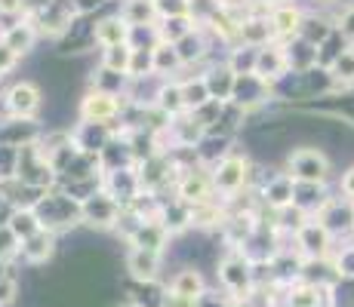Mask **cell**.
Returning <instances> with one entry per match:
<instances>
[{
  "instance_id": "1",
  "label": "cell",
  "mask_w": 354,
  "mask_h": 307,
  "mask_svg": "<svg viewBox=\"0 0 354 307\" xmlns=\"http://www.w3.org/2000/svg\"><path fill=\"white\" fill-rule=\"evenodd\" d=\"M34 212H37L40 224H44L46 230H68L74 228V224L84 221V215H80V200L77 197H71L68 190H40V197H34Z\"/></svg>"
},
{
  "instance_id": "2",
  "label": "cell",
  "mask_w": 354,
  "mask_h": 307,
  "mask_svg": "<svg viewBox=\"0 0 354 307\" xmlns=\"http://www.w3.org/2000/svg\"><path fill=\"white\" fill-rule=\"evenodd\" d=\"M16 181H22V188H31V190H46L53 181H56V169H53L50 157L44 154L40 141L19 148Z\"/></svg>"
},
{
  "instance_id": "3",
  "label": "cell",
  "mask_w": 354,
  "mask_h": 307,
  "mask_svg": "<svg viewBox=\"0 0 354 307\" xmlns=\"http://www.w3.org/2000/svg\"><path fill=\"white\" fill-rule=\"evenodd\" d=\"M287 172L299 184H324L330 179V157H326L321 148L302 145V148H296V151H290Z\"/></svg>"
},
{
  "instance_id": "4",
  "label": "cell",
  "mask_w": 354,
  "mask_h": 307,
  "mask_svg": "<svg viewBox=\"0 0 354 307\" xmlns=\"http://www.w3.org/2000/svg\"><path fill=\"white\" fill-rule=\"evenodd\" d=\"M77 16L80 12H77V6H74V0H46V3L31 16V22L37 25L40 34L59 40V37H65V34L74 28Z\"/></svg>"
},
{
  "instance_id": "5",
  "label": "cell",
  "mask_w": 354,
  "mask_h": 307,
  "mask_svg": "<svg viewBox=\"0 0 354 307\" xmlns=\"http://www.w3.org/2000/svg\"><path fill=\"white\" fill-rule=\"evenodd\" d=\"M80 215H84V224L96 230H111L118 228V221L124 218V203L114 200L108 190H93L86 200H80Z\"/></svg>"
},
{
  "instance_id": "6",
  "label": "cell",
  "mask_w": 354,
  "mask_h": 307,
  "mask_svg": "<svg viewBox=\"0 0 354 307\" xmlns=\"http://www.w3.org/2000/svg\"><path fill=\"white\" fill-rule=\"evenodd\" d=\"M250 179V160L247 154L228 151L219 163L213 166V188L225 197H237L243 190V184Z\"/></svg>"
},
{
  "instance_id": "7",
  "label": "cell",
  "mask_w": 354,
  "mask_h": 307,
  "mask_svg": "<svg viewBox=\"0 0 354 307\" xmlns=\"http://www.w3.org/2000/svg\"><path fill=\"white\" fill-rule=\"evenodd\" d=\"M77 114H80V120H86V123H111L124 114V101H120L118 92L99 90L96 86V90H90L80 99Z\"/></svg>"
},
{
  "instance_id": "8",
  "label": "cell",
  "mask_w": 354,
  "mask_h": 307,
  "mask_svg": "<svg viewBox=\"0 0 354 307\" xmlns=\"http://www.w3.org/2000/svg\"><path fill=\"white\" fill-rule=\"evenodd\" d=\"M296 246L305 255V261L315 258H330V246H333V230L326 228L321 218H305L296 228Z\"/></svg>"
},
{
  "instance_id": "9",
  "label": "cell",
  "mask_w": 354,
  "mask_h": 307,
  "mask_svg": "<svg viewBox=\"0 0 354 307\" xmlns=\"http://www.w3.org/2000/svg\"><path fill=\"white\" fill-rule=\"evenodd\" d=\"M219 283L228 292H234L237 298H247V292L253 289V261L243 252H228L219 261Z\"/></svg>"
},
{
  "instance_id": "10",
  "label": "cell",
  "mask_w": 354,
  "mask_h": 307,
  "mask_svg": "<svg viewBox=\"0 0 354 307\" xmlns=\"http://www.w3.org/2000/svg\"><path fill=\"white\" fill-rule=\"evenodd\" d=\"M6 111L10 117H19V120H34V114L40 111L44 105V95H40V86L31 83V80H19L6 90Z\"/></svg>"
},
{
  "instance_id": "11",
  "label": "cell",
  "mask_w": 354,
  "mask_h": 307,
  "mask_svg": "<svg viewBox=\"0 0 354 307\" xmlns=\"http://www.w3.org/2000/svg\"><path fill=\"white\" fill-rule=\"evenodd\" d=\"M213 172H203V169H185L182 172L179 184H176V194L179 200L192 203V206H201V203L213 200Z\"/></svg>"
},
{
  "instance_id": "12",
  "label": "cell",
  "mask_w": 354,
  "mask_h": 307,
  "mask_svg": "<svg viewBox=\"0 0 354 307\" xmlns=\"http://www.w3.org/2000/svg\"><path fill=\"white\" fill-rule=\"evenodd\" d=\"M296 194H299V181L292 179L290 172L271 175L268 184L262 188V200L268 203L271 209H277V212H283V209L296 206Z\"/></svg>"
},
{
  "instance_id": "13",
  "label": "cell",
  "mask_w": 354,
  "mask_h": 307,
  "mask_svg": "<svg viewBox=\"0 0 354 307\" xmlns=\"http://www.w3.org/2000/svg\"><path fill=\"white\" fill-rule=\"evenodd\" d=\"M129 37H133V25H129L120 12H118V16L99 19V22L93 25V40H96V46H102V50L129 43Z\"/></svg>"
},
{
  "instance_id": "14",
  "label": "cell",
  "mask_w": 354,
  "mask_h": 307,
  "mask_svg": "<svg viewBox=\"0 0 354 307\" xmlns=\"http://www.w3.org/2000/svg\"><path fill=\"white\" fill-rule=\"evenodd\" d=\"M127 274L136 279V283H154L158 279V270H160V252H151V249H133L127 252Z\"/></svg>"
},
{
  "instance_id": "15",
  "label": "cell",
  "mask_w": 354,
  "mask_h": 307,
  "mask_svg": "<svg viewBox=\"0 0 354 307\" xmlns=\"http://www.w3.org/2000/svg\"><path fill=\"white\" fill-rule=\"evenodd\" d=\"M290 71L287 65V50L277 43H268V46H259V59H256V74L262 80H268L271 86Z\"/></svg>"
},
{
  "instance_id": "16",
  "label": "cell",
  "mask_w": 354,
  "mask_h": 307,
  "mask_svg": "<svg viewBox=\"0 0 354 307\" xmlns=\"http://www.w3.org/2000/svg\"><path fill=\"white\" fill-rule=\"evenodd\" d=\"M19 252H22L25 264H31V268H40V264H46L53 255H56V234L53 230H37L34 237H28L22 246H19Z\"/></svg>"
},
{
  "instance_id": "17",
  "label": "cell",
  "mask_w": 354,
  "mask_h": 307,
  "mask_svg": "<svg viewBox=\"0 0 354 307\" xmlns=\"http://www.w3.org/2000/svg\"><path fill=\"white\" fill-rule=\"evenodd\" d=\"M169 230L163 221H136V230L129 234V246H139V249H151V252H163L169 243Z\"/></svg>"
},
{
  "instance_id": "18",
  "label": "cell",
  "mask_w": 354,
  "mask_h": 307,
  "mask_svg": "<svg viewBox=\"0 0 354 307\" xmlns=\"http://www.w3.org/2000/svg\"><path fill=\"white\" fill-rule=\"evenodd\" d=\"M277 37L274 25H271L268 16H247L241 25H237V40L247 46H268L271 40Z\"/></svg>"
},
{
  "instance_id": "19",
  "label": "cell",
  "mask_w": 354,
  "mask_h": 307,
  "mask_svg": "<svg viewBox=\"0 0 354 307\" xmlns=\"http://www.w3.org/2000/svg\"><path fill=\"white\" fill-rule=\"evenodd\" d=\"M271 25H274V31L281 40L299 37V34H302V25H305V12L292 3H277L274 10H271Z\"/></svg>"
},
{
  "instance_id": "20",
  "label": "cell",
  "mask_w": 354,
  "mask_h": 307,
  "mask_svg": "<svg viewBox=\"0 0 354 307\" xmlns=\"http://www.w3.org/2000/svg\"><path fill=\"white\" fill-rule=\"evenodd\" d=\"M37 37H40L37 25H34L31 19H22V22L10 25L0 40H3V43L10 46L12 52H19V56H28V52L34 50V43H37Z\"/></svg>"
},
{
  "instance_id": "21",
  "label": "cell",
  "mask_w": 354,
  "mask_h": 307,
  "mask_svg": "<svg viewBox=\"0 0 354 307\" xmlns=\"http://www.w3.org/2000/svg\"><path fill=\"white\" fill-rule=\"evenodd\" d=\"M194 28H197V19L192 12H185V16H163L160 25H154V37H158V43H179Z\"/></svg>"
},
{
  "instance_id": "22",
  "label": "cell",
  "mask_w": 354,
  "mask_h": 307,
  "mask_svg": "<svg viewBox=\"0 0 354 307\" xmlns=\"http://www.w3.org/2000/svg\"><path fill=\"white\" fill-rule=\"evenodd\" d=\"M120 16H124L133 28H139V25H154V22H160V6H158V0H124Z\"/></svg>"
},
{
  "instance_id": "23",
  "label": "cell",
  "mask_w": 354,
  "mask_h": 307,
  "mask_svg": "<svg viewBox=\"0 0 354 307\" xmlns=\"http://www.w3.org/2000/svg\"><path fill=\"white\" fill-rule=\"evenodd\" d=\"M169 292H176V295H185V298H194V301H203V295H207V283H203L201 270L182 268L179 274L169 279Z\"/></svg>"
},
{
  "instance_id": "24",
  "label": "cell",
  "mask_w": 354,
  "mask_h": 307,
  "mask_svg": "<svg viewBox=\"0 0 354 307\" xmlns=\"http://www.w3.org/2000/svg\"><path fill=\"white\" fill-rule=\"evenodd\" d=\"M203 77H207V86H209V92H213L216 101H231V95H234V83H237V74L228 68V61H225V65L209 68Z\"/></svg>"
},
{
  "instance_id": "25",
  "label": "cell",
  "mask_w": 354,
  "mask_h": 307,
  "mask_svg": "<svg viewBox=\"0 0 354 307\" xmlns=\"http://www.w3.org/2000/svg\"><path fill=\"white\" fill-rule=\"evenodd\" d=\"M6 228L16 234L19 243H25L28 237L37 234V230H44V224H40L34 206H16V209H12V215H10V221H6Z\"/></svg>"
},
{
  "instance_id": "26",
  "label": "cell",
  "mask_w": 354,
  "mask_h": 307,
  "mask_svg": "<svg viewBox=\"0 0 354 307\" xmlns=\"http://www.w3.org/2000/svg\"><path fill=\"white\" fill-rule=\"evenodd\" d=\"M182 86V99H185V108L188 111H201L203 105H209L213 101V92H209L207 86V77H188V80H179Z\"/></svg>"
},
{
  "instance_id": "27",
  "label": "cell",
  "mask_w": 354,
  "mask_h": 307,
  "mask_svg": "<svg viewBox=\"0 0 354 307\" xmlns=\"http://www.w3.org/2000/svg\"><path fill=\"white\" fill-rule=\"evenodd\" d=\"M158 108L163 117H182V114H188L185 108V99H182V86L176 83V80H169V83H163L158 90Z\"/></svg>"
},
{
  "instance_id": "28",
  "label": "cell",
  "mask_w": 354,
  "mask_h": 307,
  "mask_svg": "<svg viewBox=\"0 0 354 307\" xmlns=\"http://www.w3.org/2000/svg\"><path fill=\"white\" fill-rule=\"evenodd\" d=\"M324 289L321 283H302L296 289H290L287 307H321L324 304Z\"/></svg>"
},
{
  "instance_id": "29",
  "label": "cell",
  "mask_w": 354,
  "mask_h": 307,
  "mask_svg": "<svg viewBox=\"0 0 354 307\" xmlns=\"http://www.w3.org/2000/svg\"><path fill=\"white\" fill-rule=\"evenodd\" d=\"M176 50H179V59L182 65H192V61H201L207 56V40H203V31L194 28L192 34H185V37L176 43Z\"/></svg>"
},
{
  "instance_id": "30",
  "label": "cell",
  "mask_w": 354,
  "mask_h": 307,
  "mask_svg": "<svg viewBox=\"0 0 354 307\" xmlns=\"http://www.w3.org/2000/svg\"><path fill=\"white\" fill-rule=\"evenodd\" d=\"M129 61H133V46H129V43L102 50V68H108V71H114V74H124V77H129Z\"/></svg>"
},
{
  "instance_id": "31",
  "label": "cell",
  "mask_w": 354,
  "mask_h": 307,
  "mask_svg": "<svg viewBox=\"0 0 354 307\" xmlns=\"http://www.w3.org/2000/svg\"><path fill=\"white\" fill-rule=\"evenodd\" d=\"M326 74L336 80V86L354 83V46H345V50L330 61V71H326Z\"/></svg>"
},
{
  "instance_id": "32",
  "label": "cell",
  "mask_w": 354,
  "mask_h": 307,
  "mask_svg": "<svg viewBox=\"0 0 354 307\" xmlns=\"http://www.w3.org/2000/svg\"><path fill=\"white\" fill-rule=\"evenodd\" d=\"M176 68H182L176 43H154V74H173Z\"/></svg>"
},
{
  "instance_id": "33",
  "label": "cell",
  "mask_w": 354,
  "mask_h": 307,
  "mask_svg": "<svg viewBox=\"0 0 354 307\" xmlns=\"http://www.w3.org/2000/svg\"><path fill=\"white\" fill-rule=\"evenodd\" d=\"M256 59H259V46L241 43L228 59V68L234 74H256Z\"/></svg>"
},
{
  "instance_id": "34",
  "label": "cell",
  "mask_w": 354,
  "mask_h": 307,
  "mask_svg": "<svg viewBox=\"0 0 354 307\" xmlns=\"http://www.w3.org/2000/svg\"><path fill=\"white\" fill-rule=\"evenodd\" d=\"M154 74V46L151 50H139L133 46V61H129V77L142 80V77H151Z\"/></svg>"
},
{
  "instance_id": "35",
  "label": "cell",
  "mask_w": 354,
  "mask_h": 307,
  "mask_svg": "<svg viewBox=\"0 0 354 307\" xmlns=\"http://www.w3.org/2000/svg\"><path fill=\"white\" fill-rule=\"evenodd\" d=\"M299 37H305V40H311L315 46H321V43H326V40L333 37V25L324 22V19H305L302 34H299Z\"/></svg>"
},
{
  "instance_id": "36",
  "label": "cell",
  "mask_w": 354,
  "mask_h": 307,
  "mask_svg": "<svg viewBox=\"0 0 354 307\" xmlns=\"http://www.w3.org/2000/svg\"><path fill=\"white\" fill-rule=\"evenodd\" d=\"M333 268H336L339 279H354V243L342 246V249L333 255Z\"/></svg>"
},
{
  "instance_id": "37",
  "label": "cell",
  "mask_w": 354,
  "mask_h": 307,
  "mask_svg": "<svg viewBox=\"0 0 354 307\" xmlns=\"http://www.w3.org/2000/svg\"><path fill=\"white\" fill-rule=\"evenodd\" d=\"M19 295V279L16 277H0V307H10Z\"/></svg>"
},
{
  "instance_id": "38",
  "label": "cell",
  "mask_w": 354,
  "mask_h": 307,
  "mask_svg": "<svg viewBox=\"0 0 354 307\" xmlns=\"http://www.w3.org/2000/svg\"><path fill=\"white\" fill-rule=\"evenodd\" d=\"M336 31L342 34L345 40H351V43H354V3H351V6H345L342 16L336 19Z\"/></svg>"
},
{
  "instance_id": "39",
  "label": "cell",
  "mask_w": 354,
  "mask_h": 307,
  "mask_svg": "<svg viewBox=\"0 0 354 307\" xmlns=\"http://www.w3.org/2000/svg\"><path fill=\"white\" fill-rule=\"evenodd\" d=\"M16 61H19V52H12L10 46L0 40V77H3V74H10L12 68H16Z\"/></svg>"
},
{
  "instance_id": "40",
  "label": "cell",
  "mask_w": 354,
  "mask_h": 307,
  "mask_svg": "<svg viewBox=\"0 0 354 307\" xmlns=\"http://www.w3.org/2000/svg\"><path fill=\"white\" fill-rule=\"evenodd\" d=\"M201 301H194V298H185V295H176V292L167 289V295H163V304L160 307H197Z\"/></svg>"
},
{
  "instance_id": "41",
  "label": "cell",
  "mask_w": 354,
  "mask_h": 307,
  "mask_svg": "<svg viewBox=\"0 0 354 307\" xmlns=\"http://www.w3.org/2000/svg\"><path fill=\"white\" fill-rule=\"evenodd\" d=\"M25 0H0V12L3 16H19V12H25Z\"/></svg>"
},
{
  "instance_id": "42",
  "label": "cell",
  "mask_w": 354,
  "mask_h": 307,
  "mask_svg": "<svg viewBox=\"0 0 354 307\" xmlns=\"http://www.w3.org/2000/svg\"><path fill=\"white\" fill-rule=\"evenodd\" d=\"M339 190H342L345 197L354 203V166L348 169V172H342V181H339Z\"/></svg>"
},
{
  "instance_id": "43",
  "label": "cell",
  "mask_w": 354,
  "mask_h": 307,
  "mask_svg": "<svg viewBox=\"0 0 354 307\" xmlns=\"http://www.w3.org/2000/svg\"><path fill=\"white\" fill-rule=\"evenodd\" d=\"M12 209H16V206H12V203H10V200H6V197H3V194H0V224H6V221H10Z\"/></svg>"
},
{
  "instance_id": "44",
  "label": "cell",
  "mask_w": 354,
  "mask_h": 307,
  "mask_svg": "<svg viewBox=\"0 0 354 307\" xmlns=\"http://www.w3.org/2000/svg\"><path fill=\"white\" fill-rule=\"evenodd\" d=\"M268 3H283V0H268Z\"/></svg>"
}]
</instances>
